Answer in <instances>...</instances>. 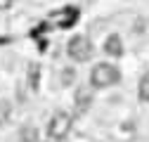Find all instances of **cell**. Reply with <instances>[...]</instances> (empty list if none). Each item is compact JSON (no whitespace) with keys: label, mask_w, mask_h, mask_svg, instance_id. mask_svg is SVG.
<instances>
[{"label":"cell","mask_w":149,"mask_h":142,"mask_svg":"<svg viewBox=\"0 0 149 142\" xmlns=\"http://www.w3.org/2000/svg\"><path fill=\"white\" fill-rule=\"evenodd\" d=\"M121 81V69L116 64L109 62H100L90 69V88L95 90H104V88H111Z\"/></svg>","instance_id":"1"},{"label":"cell","mask_w":149,"mask_h":142,"mask_svg":"<svg viewBox=\"0 0 149 142\" xmlns=\"http://www.w3.org/2000/svg\"><path fill=\"white\" fill-rule=\"evenodd\" d=\"M66 55L73 62H90L92 55H95V45H92V40L85 33H76V36H71L69 43H66Z\"/></svg>","instance_id":"2"},{"label":"cell","mask_w":149,"mask_h":142,"mask_svg":"<svg viewBox=\"0 0 149 142\" xmlns=\"http://www.w3.org/2000/svg\"><path fill=\"white\" fill-rule=\"evenodd\" d=\"M71 133V116L66 111H54L47 121V137L54 142L66 140V135Z\"/></svg>","instance_id":"3"},{"label":"cell","mask_w":149,"mask_h":142,"mask_svg":"<svg viewBox=\"0 0 149 142\" xmlns=\"http://www.w3.org/2000/svg\"><path fill=\"white\" fill-rule=\"evenodd\" d=\"M78 17H81L78 7H64V10H59V12H54L50 19L54 22V26H59V29H69V26H73V24L78 22Z\"/></svg>","instance_id":"4"},{"label":"cell","mask_w":149,"mask_h":142,"mask_svg":"<svg viewBox=\"0 0 149 142\" xmlns=\"http://www.w3.org/2000/svg\"><path fill=\"white\" fill-rule=\"evenodd\" d=\"M102 50H104V55H107V57H111V59H118V57H123L125 47H123L121 36H118V33H111V36H107V38H104V45H102Z\"/></svg>","instance_id":"5"},{"label":"cell","mask_w":149,"mask_h":142,"mask_svg":"<svg viewBox=\"0 0 149 142\" xmlns=\"http://www.w3.org/2000/svg\"><path fill=\"white\" fill-rule=\"evenodd\" d=\"M90 106H92V88L90 85L76 88V111L78 114H85Z\"/></svg>","instance_id":"6"},{"label":"cell","mask_w":149,"mask_h":142,"mask_svg":"<svg viewBox=\"0 0 149 142\" xmlns=\"http://www.w3.org/2000/svg\"><path fill=\"white\" fill-rule=\"evenodd\" d=\"M137 97H140V102H149V71H144L137 83Z\"/></svg>","instance_id":"7"},{"label":"cell","mask_w":149,"mask_h":142,"mask_svg":"<svg viewBox=\"0 0 149 142\" xmlns=\"http://www.w3.org/2000/svg\"><path fill=\"white\" fill-rule=\"evenodd\" d=\"M38 81H40V69L38 66H31L29 69V88H31V90H38Z\"/></svg>","instance_id":"8"},{"label":"cell","mask_w":149,"mask_h":142,"mask_svg":"<svg viewBox=\"0 0 149 142\" xmlns=\"http://www.w3.org/2000/svg\"><path fill=\"white\" fill-rule=\"evenodd\" d=\"M22 140L24 142H38V130L36 128H24L22 130Z\"/></svg>","instance_id":"9"},{"label":"cell","mask_w":149,"mask_h":142,"mask_svg":"<svg viewBox=\"0 0 149 142\" xmlns=\"http://www.w3.org/2000/svg\"><path fill=\"white\" fill-rule=\"evenodd\" d=\"M73 81H76V69H66L64 76H62V83H64V85H71Z\"/></svg>","instance_id":"10"},{"label":"cell","mask_w":149,"mask_h":142,"mask_svg":"<svg viewBox=\"0 0 149 142\" xmlns=\"http://www.w3.org/2000/svg\"><path fill=\"white\" fill-rule=\"evenodd\" d=\"M12 3H14V0H0V12L10 10V7H12Z\"/></svg>","instance_id":"11"},{"label":"cell","mask_w":149,"mask_h":142,"mask_svg":"<svg viewBox=\"0 0 149 142\" xmlns=\"http://www.w3.org/2000/svg\"><path fill=\"white\" fill-rule=\"evenodd\" d=\"M38 142H40V140H38Z\"/></svg>","instance_id":"12"}]
</instances>
